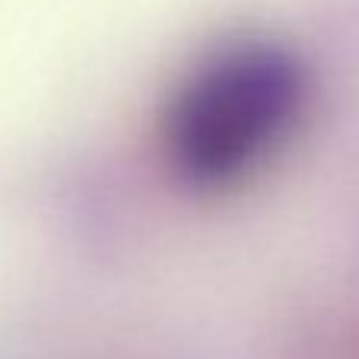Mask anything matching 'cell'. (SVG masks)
Here are the masks:
<instances>
[{"label": "cell", "instance_id": "cell-1", "mask_svg": "<svg viewBox=\"0 0 359 359\" xmlns=\"http://www.w3.org/2000/svg\"><path fill=\"white\" fill-rule=\"evenodd\" d=\"M302 74H292L277 51H248L223 61L217 74L191 83L175 105L172 156L191 178H226L264 149L290 109H299ZM286 124V121H283Z\"/></svg>", "mask_w": 359, "mask_h": 359}]
</instances>
